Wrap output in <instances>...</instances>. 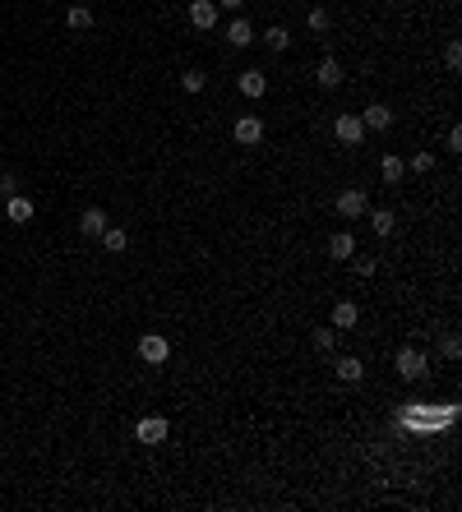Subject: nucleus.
Segmentation results:
<instances>
[{
	"mask_svg": "<svg viewBox=\"0 0 462 512\" xmlns=\"http://www.w3.org/2000/svg\"><path fill=\"white\" fill-rule=\"evenodd\" d=\"M139 356H144L148 365H162V360L171 356V342L162 337V332H144V337H139Z\"/></svg>",
	"mask_w": 462,
	"mask_h": 512,
	"instance_id": "1",
	"label": "nucleus"
},
{
	"mask_svg": "<svg viewBox=\"0 0 462 512\" xmlns=\"http://www.w3.org/2000/svg\"><path fill=\"white\" fill-rule=\"evenodd\" d=\"M398 374H403V378H412V383H416V378L425 374V356H421L416 347H403V351H398Z\"/></svg>",
	"mask_w": 462,
	"mask_h": 512,
	"instance_id": "2",
	"label": "nucleus"
},
{
	"mask_svg": "<svg viewBox=\"0 0 462 512\" xmlns=\"http://www.w3.org/2000/svg\"><path fill=\"white\" fill-rule=\"evenodd\" d=\"M190 23L195 28H217V0H190Z\"/></svg>",
	"mask_w": 462,
	"mask_h": 512,
	"instance_id": "3",
	"label": "nucleus"
},
{
	"mask_svg": "<svg viewBox=\"0 0 462 512\" xmlns=\"http://www.w3.org/2000/svg\"><path fill=\"white\" fill-rule=\"evenodd\" d=\"M365 208H370L365 190H342V194H337V217H361Z\"/></svg>",
	"mask_w": 462,
	"mask_h": 512,
	"instance_id": "4",
	"label": "nucleus"
},
{
	"mask_svg": "<svg viewBox=\"0 0 462 512\" xmlns=\"http://www.w3.org/2000/svg\"><path fill=\"white\" fill-rule=\"evenodd\" d=\"M134 434H139V443H162V438H167V420L162 416H144L134 425Z\"/></svg>",
	"mask_w": 462,
	"mask_h": 512,
	"instance_id": "5",
	"label": "nucleus"
},
{
	"mask_svg": "<svg viewBox=\"0 0 462 512\" xmlns=\"http://www.w3.org/2000/svg\"><path fill=\"white\" fill-rule=\"evenodd\" d=\"M5 217L19 222V226H28L33 222V199L28 194H10V199H5Z\"/></svg>",
	"mask_w": 462,
	"mask_h": 512,
	"instance_id": "6",
	"label": "nucleus"
},
{
	"mask_svg": "<svg viewBox=\"0 0 462 512\" xmlns=\"http://www.w3.org/2000/svg\"><path fill=\"white\" fill-rule=\"evenodd\" d=\"M333 134H337V144H361V139H365V125H361V116H337Z\"/></svg>",
	"mask_w": 462,
	"mask_h": 512,
	"instance_id": "7",
	"label": "nucleus"
},
{
	"mask_svg": "<svg viewBox=\"0 0 462 512\" xmlns=\"http://www.w3.org/2000/svg\"><path fill=\"white\" fill-rule=\"evenodd\" d=\"M259 139H264V120H259V116H241V120H236V144L255 148Z\"/></svg>",
	"mask_w": 462,
	"mask_h": 512,
	"instance_id": "8",
	"label": "nucleus"
},
{
	"mask_svg": "<svg viewBox=\"0 0 462 512\" xmlns=\"http://www.w3.org/2000/svg\"><path fill=\"white\" fill-rule=\"evenodd\" d=\"M361 125L365 129H388V125H393V111L383 107V102H370V107L361 111Z\"/></svg>",
	"mask_w": 462,
	"mask_h": 512,
	"instance_id": "9",
	"label": "nucleus"
},
{
	"mask_svg": "<svg viewBox=\"0 0 462 512\" xmlns=\"http://www.w3.org/2000/svg\"><path fill=\"white\" fill-rule=\"evenodd\" d=\"M356 323H361V310H356V305H352V300H337V305H333V328H356Z\"/></svg>",
	"mask_w": 462,
	"mask_h": 512,
	"instance_id": "10",
	"label": "nucleus"
},
{
	"mask_svg": "<svg viewBox=\"0 0 462 512\" xmlns=\"http://www.w3.org/2000/svg\"><path fill=\"white\" fill-rule=\"evenodd\" d=\"M315 78H319V88H337V83H342V65H337L333 56H324V60H319V69H315Z\"/></svg>",
	"mask_w": 462,
	"mask_h": 512,
	"instance_id": "11",
	"label": "nucleus"
},
{
	"mask_svg": "<svg viewBox=\"0 0 462 512\" xmlns=\"http://www.w3.org/2000/svg\"><path fill=\"white\" fill-rule=\"evenodd\" d=\"M236 88H241L246 97H264V93H268V78L259 74V69H246V74L236 78Z\"/></svg>",
	"mask_w": 462,
	"mask_h": 512,
	"instance_id": "12",
	"label": "nucleus"
},
{
	"mask_svg": "<svg viewBox=\"0 0 462 512\" xmlns=\"http://www.w3.org/2000/svg\"><path fill=\"white\" fill-rule=\"evenodd\" d=\"M333 369H337V378H342V383H361V374H365V365H361L356 356H342Z\"/></svg>",
	"mask_w": 462,
	"mask_h": 512,
	"instance_id": "13",
	"label": "nucleus"
},
{
	"mask_svg": "<svg viewBox=\"0 0 462 512\" xmlns=\"http://www.w3.org/2000/svg\"><path fill=\"white\" fill-rule=\"evenodd\" d=\"M79 231L83 235H102L107 231V213H102V208H88V213L79 217Z\"/></svg>",
	"mask_w": 462,
	"mask_h": 512,
	"instance_id": "14",
	"label": "nucleus"
},
{
	"mask_svg": "<svg viewBox=\"0 0 462 512\" xmlns=\"http://www.w3.org/2000/svg\"><path fill=\"white\" fill-rule=\"evenodd\" d=\"M65 23H69L74 33L93 28V10H88V5H69V10H65Z\"/></svg>",
	"mask_w": 462,
	"mask_h": 512,
	"instance_id": "15",
	"label": "nucleus"
},
{
	"mask_svg": "<svg viewBox=\"0 0 462 512\" xmlns=\"http://www.w3.org/2000/svg\"><path fill=\"white\" fill-rule=\"evenodd\" d=\"M328 254H333V259H352V254H356V240H352L347 231L328 235Z\"/></svg>",
	"mask_w": 462,
	"mask_h": 512,
	"instance_id": "16",
	"label": "nucleus"
},
{
	"mask_svg": "<svg viewBox=\"0 0 462 512\" xmlns=\"http://www.w3.org/2000/svg\"><path fill=\"white\" fill-rule=\"evenodd\" d=\"M226 42H231V47H250V42H255V33H250L246 19H236L231 28H226Z\"/></svg>",
	"mask_w": 462,
	"mask_h": 512,
	"instance_id": "17",
	"label": "nucleus"
},
{
	"mask_svg": "<svg viewBox=\"0 0 462 512\" xmlns=\"http://www.w3.org/2000/svg\"><path fill=\"white\" fill-rule=\"evenodd\" d=\"M98 240H102V245H107V250H111V254H120V250H125V245H129V235H125V231H120V226H107V231H102V235H98Z\"/></svg>",
	"mask_w": 462,
	"mask_h": 512,
	"instance_id": "18",
	"label": "nucleus"
},
{
	"mask_svg": "<svg viewBox=\"0 0 462 512\" xmlns=\"http://www.w3.org/2000/svg\"><path fill=\"white\" fill-rule=\"evenodd\" d=\"M393 222H398V217L388 213V208H379V213H370V226H374L379 235H393Z\"/></svg>",
	"mask_w": 462,
	"mask_h": 512,
	"instance_id": "19",
	"label": "nucleus"
},
{
	"mask_svg": "<svg viewBox=\"0 0 462 512\" xmlns=\"http://www.w3.org/2000/svg\"><path fill=\"white\" fill-rule=\"evenodd\" d=\"M379 171H383V180H388V185H398V180H403V162H398L393 153H388V157L379 162Z\"/></svg>",
	"mask_w": 462,
	"mask_h": 512,
	"instance_id": "20",
	"label": "nucleus"
},
{
	"mask_svg": "<svg viewBox=\"0 0 462 512\" xmlns=\"http://www.w3.org/2000/svg\"><path fill=\"white\" fill-rule=\"evenodd\" d=\"M204 69H185V74H180V88H185V93H204Z\"/></svg>",
	"mask_w": 462,
	"mask_h": 512,
	"instance_id": "21",
	"label": "nucleus"
},
{
	"mask_svg": "<svg viewBox=\"0 0 462 512\" xmlns=\"http://www.w3.org/2000/svg\"><path fill=\"white\" fill-rule=\"evenodd\" d=\"M264 42H268L273 51H287V42H291V37H287V28H268V33H264Z\"/></svg>",
	"mask_w": 462,
	"mask_h": 512,
	"instance_id": "22",
	"label": "nucleus"
},
{
	"mask_svg": "<svg viewBox=\"0 0 462 512\" xmlns=\"http://www.w3.org/2000/svg\"><path fill=\"white\" fill-rule=\"evenodd\" d=\"M310 28H315V33L328 28V10H324V5H315V10H310Z\"/></svg>",
	"mask_w": 462,
	"mask_h": 512,
	"instance_id": "23",
	"label": "nucleus"
},
{
	"mask_svg": "<svg viewBox=\"0 0 462 512\" xmlns=\"http://www.w3.org/2000/svg\"><path fill=\"white\" fill-rule=\"evenodd\" d=\"M333 337H337L333 328H319L315 332V351H333Z\"/></svg>",
	"mask_w": 462,
	"mask_h": 512,
	"instance_id": "24",
	"label": "nucleus"
},
{
	"mask_svg": "<svg viewBox=\"0 0 462 512\" xmlns=\"http://www.w3.org/2000/svg\"><path fill=\"white\" fill-rule=\"evenodd\" d=\"M444 65H449V69L462 65V47H458V42H449V51H444Z\"/></svg>",
	"mask_w": 462,
	"mask_h": 512,
	"instance_id": "25",
	"label": "nucleus"
},
{
	"mask_svg": "<svg viewBox=\"0 0 462 512\" xmlns=\"http://www.w3.org/2000/svg\"><path fill=\"white\" fill-rule=\"evenodd\" d=\"M14 190H19V180H14V171H5V175H0V199H10Z\"/></svg>",
	"mask_w": 462,
	"mask_h": 512,
	"instance_id": "26",
	"label": "nucleus"
},
{
	"mask_svg": "<svg viewBox=\"0 0 462 512\" xmlns=\"http://www.w3.org/2000/svg\"><path fill=\"white\" fill-rule=\"evenodd\" d=\"M430 166H434V153H416L412 157V171H430Z\"/></svg>",
	"mask_w": 462,
	"mask_h": 512,
	"instance_id": "27",
	"label": "nucleus"
},
{
	"mask_svg": "<svg viewBox=\"0 0 462 512\" xmlns=\"http://www.w3.org/2000/svg\"><path fill=\"white\" fill-rule=\"evenodd\" d=\"M374 268H379V263H374V259H356V272H361V277H370Z\"/></svg>",
	"mask_w": 462,
	"mask_h": 512,
	"instance_id": "28",
	"label": "nucleus"
},
{
	"mask_svg": "<svg viewBox=\"0 0 462 512\" xmlns=\"http://www.w3.org/2000/svg\"><path fill=\"white\" fill-rule=\"evenodd\" d=\"M217 5H226V10H246V0H217Z\"/></svg>",
	"mask_w": 462,
	"mask_h": 512,
	"instance_id": "29",
	"label": "nucleus"
},
{
	"mask_svg": "<svg viewBox=\"0 0 462 512\" xmlns=\"http://www.w3.org/2000/svg\"><path fill=\"white\" fill-rule=\"evenodd\" d=\"M393 5H403V0H393Z\"/></svg>",
	"mask_w": 462,
	"mask_h": 512,
	"instance_id": "30",
	"label": "nucleus"
}]
</instances>
